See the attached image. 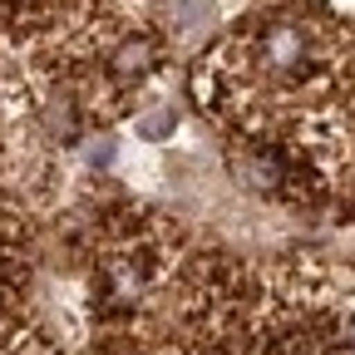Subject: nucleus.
<instances>
[{"instance_id":"1","label":"nucleus","mask_w":355,"mask_h":355,"mask_svg":"<svg viewBox=\"0 0 355 355\" xmlns=\"http://www.w3.org/2000/svg\"><path fill=\"white\" fill-rule=\"evenodd\" d=\"M257 64H261V74H277V79H306L311 64H316V35H311V25L282 20L272 30H261Z\"/></svg>"},{"instance_id":"2","label":"nucleus","mask_w":355,"mask_h":355,"mask_svg":"<svg viewBox=\"0 0 355 355\" xmlns=\"http://www.w3.org/2000/svg\"><path fill=\"white\" fill-rule=\"evenodd\" d=\"M153 64H158V50H153V40H148V35H128L123 44H114V55H109V74L123 79V84L148 79Z\"/></svg>"},{"instance_id":"3","label":"nucleus","mask_w":355,"mask_h":355,"mask_svg":"<svg viewBox=\"0 0 355 355\" xmlns=\"http://www.w3.org/2000/svg\"><path fill=\"white\" fill-rule=\"evenodd\" d=\"M178 119L168 114V109H158V114H148V119H139V133H144V139H163V133L173 128Z\"/></svg>"}]
</instances>
